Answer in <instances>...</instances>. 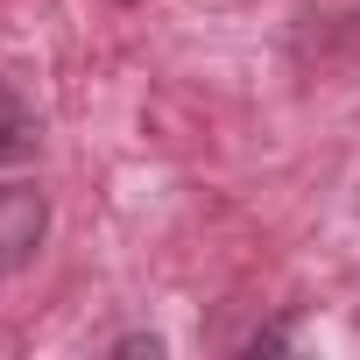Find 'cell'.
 I'll return each instance as SVG.
<instances>
[{
    "label": "cell",
    "instance_id": "obj_1",
    "mask_svg": "<svg viewBox=\"0 0 360 360\" xmlns=\"http://www.w3.org/2000/svg\"><path fill=\"white\" fill-rule=\"evenodd\" d=\"M43 233H50V198L36 184H22V176L0 184V276L29 269L36 248H43Z\"/></svg>",
    "mask_w": 360,
    "mask_h": 360
},
{
    "label": "cell",
    "instance_id": "obj_2",
    "mask_svg": "<svg viewBox=\"0 0 360 360\" xmlns=\"http://www.w3.org/2000/svg\"><path fill=\"white\" fill-rule=\"evenodd\" d=\"M36 141H43L36 113H29L8 85H0V169H8V162H29V155H36Z\"/></svg>",
    "mask_w": 360,
    "mask_h": 360
}]
</instances>
